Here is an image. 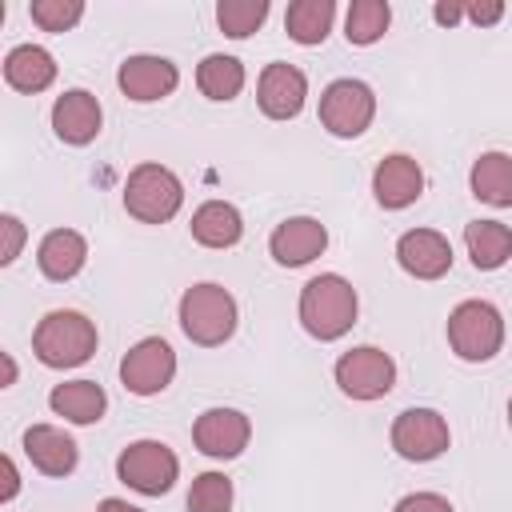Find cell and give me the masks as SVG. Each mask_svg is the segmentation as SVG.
<instances>
[{
	"label": "cell",
	"mask_w": 512,
	"mask_h": 512,
	"mask_svg": "<svg viewBox=\"0 0 512 512\" xmlns=\"http://www.w3.org/2000/svg\"><path fill=\"white\" fill-rule=\"evenodd\" d=\"M372 192H376V204L388 208V212L408 208V204H416L420 192H424V168H420L412 156L392 152V156H384V160L376 164V172H372Z\"/></svg>",
	"instance_id": "obj_15"
},
{
	"label": "cell",
	"mask_w": 512,
	"mask_h": 512,
	"mask_svg": "<svg viewBox=\"0 0 512 512\" xmlns=\"http://www.w3.org/2000/svg\"><path fill=\"white\" fill-rule=\"evenodd\" d=\"M4 80L16 88V92H44L52 80H56V60L48 48L40 44H16L8 56H4Z\"/></svg>",
	"instance_id": "obj_20"
},
{
	"label": "cell",
	"mask_w": 512,
	"mask_h": 512,
	"mask_svg": "<svg viewBox=\"0 0 512 512\" xmlns=\"http://www.w3.org/2000/svg\"><path fill=\"white\" fill-rule=\"evenodd\" d=\"M188 512H232V480L224 472H200L188 488Z\"/></svg>",
	"instance_id": "obj_29"
},
{
	"label": "cell",
	"mask_w": 512,
	"mask_h": 512,
	"mask_svg": "<svg viewBox=\"0 0 512 512\" xmlns=\"http://www.w3.org/2000/svg\"><path fill=\"white\" fill-rule=\"evenodd\" d=\"M244 236V216L228 200H204L192 212V240L204 248H232Z\"/></svg>",
	"instance_id": "obj_21"
},
{
	"label": "cell",
	"mask_w": 512,
	"mask_h": 512,
	"mask_svg": "<svg viewBox=\"0 0 512 512\" xmlns=\"http://www.w3.org/2000/svg\"><path fill=\"white\" fill-rule=\"evenodd\" d=\"M32 352L48 368H76L96 352V324L76 308H56L36 324Z\"/></svg>",
	"instance_id": "obj_2"
},
{
	"label": "cell",
	"mask_w": 512,
	"mask_h": 512,
	"mask_svg": "<svg viewBox=\"0 0 512 512\" xmlns=\"http://www.w3.org/2000/svg\"><path fill=\"white\" fill-rule=\"evenodd\" d=\"M508 428H512V400H508Z\"/></svg>",
	"instance_id": "obj_38"
},
{
	"label": "cell",
	"mask_w": 512,
	"mask_h": 512,
	"mask_svg": "<svg viewBox=\"0 0 512 512\" xmlns=\"http://www.w3.org/2000/svg\"><path fill=\"white\" fill-rule=\"evenodd\" d=\"M196 88L208 96V100H236L240 88H244V64L236 56H224V52H212L200 60L196 68Z\"/></svg>",
	"instance_id": "obj_26"
},
{
	"label": "cell",
	"mask_w": 512,
	"mask_h": 512,
	"mask_svg": "<svg viewBox=\"0 0 512 512\" xmlns=\"http://www.w3.org/2000/svg\"><path fill=\"white\" fill-rule=\"evenodd\" d=\"M116 84L128 100L136 104H152V100H164L176 92L180 84V72L168 56H128L116 72Z\"/></svg>",
	"instance_id": "obj_12"
},
{
	"label": "cell",
	"mask_w": 512,
	"mask_h": 512,
	"mask_svg": "<svg viewBox=\"0 0 512 512\" xmlns=\"http://www.w3.org/2000/svg\"><path fill=\"white\" fill-rule=\"evenodd\" d=\"M24 456L44 476H68L76 468V460H80V448H76V440L64 428H56V424H32L24 432Z\"/></svg>",
	"instance_id": "obj_18"
},
{
	"label": "cell",
	"mask_w": 512,
	"mask_h": 512,
	"mask_svg": "<svg viewBox=\"0 0 512 512\" xmlns=\"http://www.w3.org/2000/svg\"><path fill=\"white\" fill-rule=\"evenodd\" d=\"M304 96H308V80L296 64H268L260 72V84H256V100H260V112L272 116V120H292L300 116L304 108Z\"/></svg>",
	"instance_id": "obj_13"
},
{
	"label": "cell",
	"mask_w": 512,
	"mask_h": 512,
	"mask_svg": "<svg viewBox=\"0 0 512 512\" xmlns=\"http://www.w3.org/2000/svg\"><path fill=\"white\" fill-rule=\"evenodd\" d=\"M0 232H4V248H0V264H12L16 256H20V248H24V224L12 216V212H4L0 216Z\"/></svg>",
	"instance_id": "obj_31"
},
{
	"label": "cell",
	"mask_w": 512,
	"mask_h": 512,
	"mask_svg": "<svg viewBox=\"0 0 512 512\" xmlns=\"http://www.w3.org/2000/svg\"><path fill=\"white\" fill-rule=\"evenodd\" d=\"M392 512H456V508H452L448 496H440V492H412V496H404Z\"/></svg>",
	"instance_id": "obj_32"
},
{
	"label": "cell",
	"mask_w": 512,
	"mask_h": 512,
	"mask_svg": "<svg viewBox=\"0 0 512 512\" xmlns=\"http://www.w3.org/2000/svg\"><path fill=\"white\" fill-rule=\"evenodd\" d=\"M356 308H360L356 288L336 272L312 276L304 284V292H300V324H304L308 336H316L324 344L340 340L356 324Z\"/></svg>",
	"instance_id": "obj_1"
},
{
	"label": "cell",
	"mask_w": 512,
	"mask_h": 512,
	"mask_svg": "<svg viewBox=\"0 0 512 512\" xmlns=\"http://www.w3.org/2000/svg\"><path fill=\"white\" fill-rule=\"evenodd\" d=\"M376 116V96L364 80H332L320 96V124L340 136V140H352L360 136Z\"/></svg>",
	"instance_id": "obj_7"
},
{
	"label": "cell",
	"mask_w": 512,
	"mask_h": 512,
	"mask_svg": "<svg viewBox=\"0 0 512 512\" xmlns=\"http://www.w3.org/2000/svg\"><path fill=\"white\" fill-rule=\"evenodd\" d=\"M100 124H104V112H100V100L84 88H72L64 92L56 104H52V132L72 144V148H84L100 136Z\"/></svg>",
	"instance_id": "obj_17"
},
{
	"label": "cell",
	"mask_w": 512,
	"mask_h": 512,
	"mask_svg": "<svg viewBox=\"0 0 512 512\" xmlns=\"http://www.w3.org/2000/svg\"><path fill=\"white\" fill-rule=\"evenodd\" d=\"M464 16H468L472 24H480V28H488V24H496V20L504 16V4H500V0H484V4H464Z\"/></svg>",
	"instance_id": "obj_33"
},
{
	"label": "cell",
	"mask_w": 512,
	"mask_h": 512,
	"mask_svg": "<svg viewBox=\"0 0 512 512\" xmlns=\"http://www.w3.org/2000/svg\"><path fill=\"white\" fill-rule=\"evenodd\" d=\"M268 20V0H220L216 4V24L224 36L244 40Z\"/></svg>",
	"instance_id": "obj_28"
},
{
	"label": "cell",
	"mask_w": 512,
	"mask_h": 512,
	"mask_svg": "<svg viewBox=\"0 0 512 512\" xmlns=\"http://www.w3.org/2000/svg\"><path fill=\"white\" fill-rule=\"evenodd\" d=\"M116 476L140 496H164L180 476V460L160 440H136L116 456Z\"/></svg>",
	"instance_id": "obj_6"
},
{
	"label": "cell",
	"mask_w": 512,
	"mask_h": 512,
	"mask_svg": "<svg viewBox=\"0 0 512 512\" xmlns=\"http://www.w3.org/2000/svg\"><path fill=\"white\" fill-rule=\"evenodd\" d=\"M192 440L204 456L212 460H232L248 448L252 440V420L240 412V408H208L196 416L192 424Z\"/></svg>",
	"instance_id": "obj_11"
},
{
	"label": "cell",
	"mask_w": 512,
	"mask_h": 512,
	"mask_svg": "<svg viewBox=\"0 0 512 512\" xmlns=\"http://www.w3.org/2000/svg\"><path fill=\"white\" fill-rule=\"evenodd\" d=\"M0 364H4V380H0V388H8V384L16 380V360H12L8 352H0Z\"/></svg>",
	"instance_id": "obj_37"
},
{
	"label": "cell",
	"mask_w": 512,
	"mask_h": 512,
	"mask_svg": "<svg viewBox=\"0 0 512 512\" xmlns=\"http://www.w3.org/2000/svg\"><path fill=\"white\" fill-rule=\"evenodd\" d=\"M464 244L480 272H496L512 256V228L500 220H472L464 224Z\"/></svg>",
	"instance_id": "obj_23"
},
{
	"label": "cell",
	"mask_w": 512,
	"mask_h": 512,
	"mask_svg": "<svg viewBox=\"0 0 512 512\" xmlns=\"http://www.w3.org/2000/svg\"><path fill=\"white\" fill-rule=\"evenodd\" d=\"M268 248H272V260L276 264L300 268V264H312L328 248V228L316 216H288L284 224H276Z\"/></svg>",
	"instance_id": "obj_16"
},
{
	"label": "cell",
	"mask_w": 512,
	"mask_h": 512,
	"mask_svg": "<svg viewBox=\"0 0 512 512\" xmlns=\"http://www.w3.org/2000/svg\"><path fill=\"white\" fill-rule=\"evenodd\" d=\"M396 260L416 280H440L452 268V244L436 228H412L396 240Z\"/></svg>",
	"instance_id": "obj_14"
},
{
	"label": "cell",
	"mask_w": 512,
	"mask_h": 512,
	"mask_svg": "<svg viewBox=\"0 0 512 512\" xmlns=\"http://www.w3.org/2000/svg\"><path fill=\"white\" fill-rule=\"evenodd\" d=\"M48 404L56 416H64L68 424H96L108 408V396L96 380H68V384H56L48 392Z\"/></svg>",
	"instance_id": "obj_22"
},
{
	"label": "cell",
	"mask_w": 512,
	"mask_h": 512,
	"mask_svg": "<svg viewBox=\"0 0 512 512\" xmlns=\"http://www.w3.org/2000/svg\"><path fill=\"white\" fill-rule=\"evenodd\" d=\"M388 24H392L388 0H352L348 16H344V36H348V44L368 48L388 32Z\"/></svg>",
	"instance_id": "obj_27"
},
{
	"label": "cell",
	"mask_w": 512,
	"mask_h": 512,
	"mask_svg": "<svg viewBox=\"0 0 512 512\" xmlns=\"http://www.w3.org/2000/svg\"><path fill=\"white\" fill-rule=\"evenodd\" d=\"M184 204V184L164 164H136L124 184V208L140 224H168Z\"/></svg>",
	"instance_id": "obj_4"
},
{
	"label": "cell",
	"mask_w": 512,
	"mask_h": 512,
	"mask_svg": "<svg viewBox=\"0 0 512 512\" xmlns=\"http://www.w3.org/2000/svg\"><path fill=\"white\" fill-rule=\"evenodd\" d=\"M336 20V4L332 0H292L284 12V32L296 44H324V36L332 32Z\"/></svg>",
	"instance_id": "obj_25"
},
{
	"label": "cell",
	"mask_w": 512,
	"mask_h": 512,
	"mask_svg": "<svg viewBox=\"0 0 512 512\" xmlns=\"http://www.w3.org/2000/svg\"><path fill=\"white\" fill-rule=\"evenodd\" d=\"M172 376H176V352L160 336H144L120 360V384L132 396H156L172 384Z\"/></svg>",
	"instance_id": "obj_9"
},
{
	"label": "cell",
	"mask_w": 512,
	"mask_h": 512,
	"mask_svg": "<svg viewBox=\"0 0 512 512\" xmlns=\"http://www.w3.org/2000/svg\"><path fill=\"white\" fill-rule=\"evenodd\" d=\"M0 472H4V488H0V504H12V496L20 492V472H16V464H12V456H4V460H0Z\"/></svg>",
	"instance_id": "obj_34"
},
{
	"label": "cell",
	"mask_w": 512,
	"mask_h": 512,
	"mask_svg": "<svg viewBox=\"0 0 512 512\" xmlns=\"http://www.w3.org/2000/svg\"><path fill=\"white\" fill-rule=\"evenodd\" d=\"M448 440H452L448 420L436 408H404L392 420V448H396V456H404L412 464L436 460L448 448Z\"/></svg>",
	"instance_id": "obj_10"
},
{
	"label": "cell",
	"mask_w": 512,
	"mask_h": 512,
	"mask_svg": "<svg viewBox=\"0 0 512 512\" xmlns=\"http://www.w3.org/2000/svg\"><path fill=\"white\" fill-rule=\"evenodd\" d=\"M84 260H88V244H84V236H80L76 228H52V232L40 240V248H36L40 272H44L48 280H56V284L72 280V276L84 268Z\"/></svg>",
	"instance_id": "obj_19"
},
{
	"label": "cell",
	"mask_w": 512,
	"mask_h": 512,
	"mask_svg": "<svg viewBox=\"0 0 512 512\" xmlns=\"http://www.w3.org/2000/svg\"><path fill=\"white\" fill-rule=\"evenodd\" d=\"M336 384L352 400H380L396 384V364L384 348L360 344V348H352L336 360Z\"/></svg>",
	"instance_id": "obj_8"
},
{
	"label": "cell",
	"mask_w": 512,
	"mask_h": 512,
	"mask_svg": "<svg viewBox=\"0 0 512 512\" xmlns=\"http://www.w3.org/2000/svg\"><path fill=\"white\" fill-rule=\"evenodd\" d=\"M472 196L492 208H512V156L508 152H484L472 164Z\"/></svg>",
	"instance_id": "obj_24"
},
{
	"label": "cell",
	"mask_w": 512,
	"mask_h": 512,
	"mask_svg": "<svg viewBox=\"0 0 512 512\" xmlns=\"http://www.w3.org/2000/svg\"><path fill=\"white\" fill-rule=\"evenodd\" d=\"M180 328L192 344L216 348L236 332V300L224 284H192L180 296Z\"/></svg>",
	"instance_id": "obj_3"
},
{
	"label": "cell",
	"mask_w": 512,
	"mask_h": 512,
	"mask_svg": "<svg viewBox=\"0 0 512 512\" xmlns=\"http://www.w3.org/2000/svg\"><path fill=\"white\" fill-rule=\"evenodd\" d=\"M432 16H436V24L452 28V24H460V20H464V4H456V0H440V4L432 8Z\"/></svg>",
	"instance_id": "obj_35"
},
{
	"label": "cell",
	"mask_w": 512,
	"mask_h": 512,
	"mask_svg": "<svg viewBox=\"0 0 512 512\" xmlns=\"http://www.w3.org/2000/svg\"><path fill=\"white\" fill-rule=\"evenodd\" d=\"M96 512H144V508H136V504H128V500L108 496V500H100V504H96Z\"/></svg>",
	"instance_id": "obj_36"
},
{
	"label": "cell",
	"mask_w": 512,
	"mask_h": 512,
	"mask_svg": "<svg viewBox=\"0 0 512 512\" xmlns=\"http://www.w3.org/2000/svg\"><path fill=\"white\" fill-rule=\"evenodd\" d=\"M28 16H32L44 32H68V28L84 16V4H80V0H32V4H28Z\"/></svg>",
	"instance_id": "obj_30"
},
{
	"label": "cell",
	"mask_w": 512,
	"mask_h": 512,
	"mask_svg": "<svg viewBox=\"0 0 512 512\" xmlns=\"http://www.w3.org/2000/svg\"><path fill=\"white\" fill-rule=\"evenodd\" d=\"M448 344L460 360L484 364L504 348V316L488 300H464L448 316Z\"/></svg>",
	"instance_id": "obj_5"
}]
</instances>
